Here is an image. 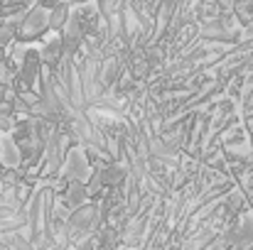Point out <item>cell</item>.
Segmentation results:
<instances>
[{
    "mask_svg": "<svg viewBox=\"0 0 253 250\" xmlns=\"http://www.w3.org/2000/svg\"><path fill=\"white\" fill-rule=\"evenodd\" d=\"M62 199H64V206L77 211L82 204L86 201V189H84V181H77V179H69L67 189L62 191Z\"/></svg>",
    "mask_w": 253,
    "mask_h": 250,
    "instance_id": "6da1fadb",
    "label": "cell"
},
{
    "mask_svg": "<svg viewBox=\"0 0 253 250\" xmlns=\"http://www.w3.org/2000/svg\"><path fill=\"white\" fill-rule=\"evenodd\" d=\"M0 157H2V165L7 167V169H17V167L22 165L20 150H17V145H15L10 138L0 143Z\"/></svg>",
    "mask_w": 253,
    "mask_h": 250,
    "instance_id": "7a4b0ae2",
    "label": "cell"
}]
</instances>
